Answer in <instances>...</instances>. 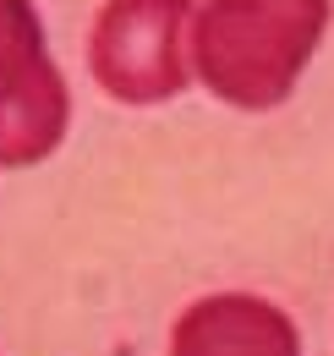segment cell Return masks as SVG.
Masks as SVG:
<instances>
[{
  "label": "cell",
  "instance_id": "cell-3",
  "mask_svg": "<svg viewBox=\"0 0 334 356\" xmlns=\"http://www.w3.org/2000/svg\"><path fill=\"white\" fill-rule=\"evenodd\" d=\"M72 121L66 77L44 49V22L28 0H0V170L39 165Z\"/></svg>",
  "mask_w": 334,
  "mask_h": 356
},
{
  "label": "cell",
  "instance_id": "cell-4",
  "mask_svg": "<svg viewBox=\"0 0 334 356\" xmlns=\"http://www.w3.org/2000/svg\"><path fill=\"white\" fill-rule=\"evenodd\" d=\"M170 356H301L291 318L263 296H209L181 312Z\"/></svg>",
  "mask_w": 334,
  "mask_h": 356
},
{
  "label": "cell",
  "instance_id": "cell-2",
  "mask_svg": "<svg viewBox=\"0 0 334 356\" xmlns=\"http://www.w3.org/2000/svg\"><path fill=\"white\" fill-rule=\"evenodd\" d=\"M192 0H104L88 39V66L99 88L121 104L175 99L192 72Z\"/></svg>",
  "mask_w": 334,
  "mask_h": 356
},
{
  "label": "cell",
  "instance_id": "cell-1",
  "mask_svg": "<svg viewBox=\"0 0 334 356\" xmlns=\"http://www.w3.org/2000/svg\"><path fill=\"white\" fill-rule=\"evenodd\" d=\"M329 28V0H209L192 11V66L236 110H274Z\"/></svg>",
  "mask_w": 334,
  "mask_h": 356
}]
</instances>
